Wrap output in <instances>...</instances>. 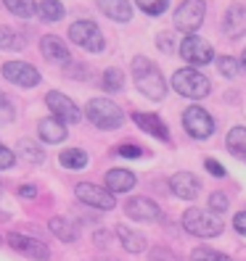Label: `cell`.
<instances>
[{"mask_svg": "<svg viewBox=\"0 0 246 261\" xmlns=\"http://www.w3.org/2000/svg\"><path fill=\"white\" fill-rule=\"evenodd\" d=\"M167 6H170V0H138V8L146 11L148 16H159L167 11Z\"/></svg>", "mask_w": 246, "mask_h": 261, "instance_id": "cell-31", "label": "cell"}, {"mask_svg": "<svg viewBox=\"0 0 246 261\" xmlns=\"http://www.w3.org/2000/svg\"><path fill=\"white\" fill-rule=\"evenodd\" d=\"M122 85H125V74H122L117 66H111V69L103 71V90L117 93V90H122Z\"/></svg>", "mask_w": 246, "mask_h": 261, "instance_id": "cell-29", "label": "cell"}, {"mask_svg": "<svg viewBox=\"0 0 246 261\" xmlns=\"http://www.w3.org/2000/svg\"><path fill=\"white\" fill-rule=\"evenodd\" d=\"M204 13H207L204 0H186V3L175 11V27L186 35H193L196 29L204 24Z\"/></svg>", "mask_w": 246, "mask_h": 261, "instance_id": "cell-6", "label": "cell"}, {"mask_svg": "<svg viewBox=\"0 0 246 261\" xmlns=\"http://www.w3.org/2000/svg\"><path fill=\"white\" fill-rule=\"evenodd\" d=\"M180 56L188 61V64H196V66H204V64H212L214 61V50L207 40H202L198 35H188L186 40L180 42Z\"/></svg>", "mask_w": 246, "mask_h": 261, "instance_id": "cell-9", "label": "cell"}, {"mask_svg": "<svg viewBox=\"0 0 246 261\" xmlns=\"http://www.w3.org/2000/svg\"><path fill=\"white\" fill-rule=\"evenodd\" d=\"M13 119H16V109L6 98V93H0V124H11Z\"/></svg>", "mask_w": 246, "mask_h": 261, "instance_id": "cell-32", "label": "cell"}, {"mask_svg": "<svg viewBox=\"0 0 246 261\" xmlns=\"http://www.w3.org/2000/svg\"><path fill=\"white\" fill-rule=\"evenodd\" d=\"M69 37H72V42H77L80 48H85V50H90V53H101L103 45H106L98 24H96V21H87V19L74 21V24L69 27Z\"/></svg>", "mask_w": 246, "mask_h": 261, "instance_id": "cell-5", "label": "cell"}, {"mask_svg": "<svg viewBox=\"0 0 246 261\" xmlns=\"http://www.w3.org/2000/svg\"><path fill=\"white\" fill-rule=\"evenodd\" d=\"M48 227H51V232L58 238V240H64V243H74L77 238V227L66 219V217H53L51 222H48Z\"/></svg>", "mask_w": 246, "mask_h": 261, "instance_id": "cell-22", "label": "cell"}, {"mask_svg": "<svg viewBox=\"0 0 246 261\" xmlns=\"http://www.w3.org/2000/svg\"><path fill=\"white\" fill-rule=\"evenodd\" d=\"M183 227H186V232H191L196 238H217V235H222V219L212 208L209 211L188 208L186 214H183Z\"/></svg>", "mask_w": 246, "mask_h": 261, "instance_id": "cell-2", "label": "cell"}, {"mask_svg": "<svg viewBox=\"0 0 246 261\" xmlns=\"http://www.w3.org/2000/svg\"><path fill=\"white\" fill-rule=\"evenodd\" d=\"M117 238H119L122 248L127 253H143L146 251V238L141 232H135V229L125 227V224H117Z\"/></svg>", "mask_w": 246, "mask_h": 261, "instance_id": "cell-21", "label": "cell"}, {"mask_svg": "<svg viewBox=\"0 0 246 261\" xmlns=\"http://www.w3.org/2000/svg\"><path fill=\"white\" fill-rule=\"evenodd\" d=\"M233 227L238 229V232L246 238V211H241V214H236V219H233Z\"/></svg>", "mask_w": 246, "mask_h": 261, "instance_id": "cell-38", "label": "cell"}, {"mask_svg": "<svg viewBox=\"0 0 246 261\" xmlns=\"http://www.w3.org/2000/svg\"><path fill=\"white\" fill-rule=\"evenodd\" d=\"M19 195L21 198H37V188L35 185H21L19 188Z\"/></svg>", "mask_w": 246, "mask_h": 261, "instance_id": "cell-39", "label": "cell"}, {"mask_svg": "<svg viewBox=\"0 0 246 261\" xmlns=\"http://www.w3.org/2000/svg\"><path fill=\"white\" fill-rule=\"evenodd\" d=\"M119 156H125V159H141L143 156V148L141 145H132V143H125V145H119L117 148Z\"/></svg>", "mask_w": 246, "mask_h": 261, "instance_id": "cell-35", "label": "cell"}, {"mask_svg": "<svg viewBox=\"0 0 246 261\" xmlns=\"http://www.w3.org/2000/svg\"><path fill=\"white\" fill-rule=\"evenodd\" d=\"M37 16L45 24H56V21L64 19V6H61L58 0H40L37 3Z\"/></svg>", "mask_w": 246, "mask_h": 261, "instance_id": "cell-23", "label": "cell"}, {"mask_svg": "<svg viewBox=\"0 0 246 261\" xmlns=\"http://www.w3.org/2000/svg\"><path fill=\"white\" fill-rule=\"evenodd\" d=\"M13 164H16V153L0 143V169H11Z\"/></svg>", "mask_w": 246, "mask_h": 261, "instance_id": "cell-36", "label": "cell"}, {"mask_svg": "<svg viewBox=\"0 0 246 261\" xmlns=\"http://www.w3.org/2000/svg\"><path fill=\"white\" fill-rule=\"evenodd\" d=\"M191 258H193V261H233L230 256L217 253V251H212V248H196Z\"/></svg>", "mask_w": 246, "mask_h": 261, "instance_id": "cell-33", "label": "cell"}, {"mask_svg": "<svg viewBox=\"0 0 246 261\" xmlns=\"http://www.w3.org/2000/svg\"><path fill=\"white\" fill-rule=\"evenodd\" d=\"M217 71H220L222 76H228V80H233V76L241 71V61L230 58V56H220V58H217Z\"/></svg>", "mask_w": 246, "mask_h": 261, "instance_id": "cell-30", "label": "cell"}, {"mask_svg": "<svg viewBox=\"0 0 246 261\" xmlns=\"http://www.w3.org/2000/svg\"><path fill=\"white\" fill-rule=\"evenodd\" d=\"M159 48L164 53H170L172 50V42H170V35H159Z\"/></svg>", "mask_w": 246, "mask_h": 261, "instance_id": "cell-40", "label": "cell"}, {"mask_svg": "<svg viewBox=\"0 0 246 261\" xmlns=\"http://www.w3.org/2000/svg\"><path fill=\"white\" fill-rule=\"evenodd\" d=\"M8 245H11L16 253L27 256V258H35V261H48V258H51V248H48L42 240L27 238V235H21V232H11V235H8Z\"/></svg>", "mask_w": 246, "mask_h": 261, "instance_id": "cell-10", "label": "cell"}, {"mask_svg": "<svg viewBox=\"0 0 246 261\" xmlns=\"http://www.w3.org/2000/svg\"><path fill=\"white\" fill-rule=\"evenodd\" d=\"M106 188L111 193H130L135 188V174L130 169H109L106 172Z\"/></svg>", "mask_w": 246, "mask_h": 261, "instance_id": "cell-19", "label": "cell"}, {"mask_svg": "<svg viewBox=\"0 0 246 261\" xmlns=\"http://www.w3.org/2000/svg\"><path fill=\"white\" fill-rule=\"evenodd\" d=\"M0 243H3V238H0Z\"/></svg>", "mask_w": 246, "mask_h": 261, "instance_id": "cell-43", "label": "cell"}, {"mask_svg": "<svg viewBox=\"0 0 246 261\" xmlns=\"http://www.w3.org/2000/svg\"><path fill=\"white\" fill-rule=\"evenodd\" d=\"M40 50H42V56L48 61H53V64H69V61H72L66 42L61 37H56V35H45L40 40Z\"/></svg>", "mask_w": 246, "mask_h": 261, "instance_id": "cell-16", "label": "cell"}, {"mask_svg": "<svg viewBox=\"0 0 246 261\" xmlns=\"http://www.w3.org/2000/svg\"><path fill=\"white\" fill-rule=\"evenodd\" d=\"M132 80L138 85V90L151 98V100H162L167 95V85H164V76L162 71L151 64L146 56H135L132 58Z\"/></svg>", "mask_w": 246, "mask_h": 261, "instance_id": "cell-1", "label": "cell"}, {"mask_svg": "<svg viewBox=\"0 0 246 261\" xmlns=\"http://www.w3.org/2000/svg\"><path fill=\"white\" fill-rule=\"evenodd\" d=\"M0 219H3V222H6V219H8V214H0Z\"/></svg>", "mask_w": 246, "mask_h": 261, "instance_id": "cell-42", "label": "cell"}, {"mask_svg": "<svg viewBox=\"0 0 246 261\" xmlns=\"http://www.w3.org/2000/svg\"><path fill=\"white\" fill-rule=\"evenodd\" d=\"M96 3L111 21H130L132 19V6L127 0H96Z\"/></svg>", "mask_w": 246, "mask_h": 261, "instance_id": "cell-20", "label": "cell"}, {"mask_svg": "<svg viewBox=\"0 0 246 261\" xmlns=\"http://www.w3.org/2000/svg\"><path fill=\"white\" fill-rule=\"evenodd\" d=\"M132 121H135V124L141 127L143 132H148V135H153V137H159V140H170V129H167V124H164L159 116L135 111V114H132Z\"/></svg>", "mask_w": 246, "mask_h": 261, "instance_id": "cell-18", "label": "cell"}, {"mask_svg": "<svg viewBox=\"0 0 246 261\" xmlns=\"http://www.w3.org/2000/svg\"><path fill=\"white\" fill-rule=\"evenodd\" d=\"M58 161H61V166H64V169L77 172V169H85L87 166V153L82 148H66V150H61Z\"/></svg>", "mask_w": 246, "mask_h": 261, "instance_id": "cell-25", "label": "cell"}, {"mask_svg": "<svg viewBox=\"0 0 246 261\" xmlns=\"http://www.w3.org/2000/svg\"><path fill=\"white\" fill-rule=\"evenodd\" d=\"M74 195L80 198L85 206H93V208H101V211H111L117 206L114 193L109 188L103 190V188L93 185V182H80V185L74 188Z\"/></svg>", "mask_w": 246, "mask_h": 261, "instance_id": "cell-8", "label": "cell"}, {"mask_svg": "<svg viewBox=\"0 0 246 261\" xmlns=\"http://www.w3.org/2000/svg\"><path fill=\"white\" fill-rule=\"evenodd\" d=\"M3 3H6V8L13 13V16H19V19H29V16L37 13L35 0H3Z\"/></svg>", "mask_w": 246, "mask_h": 261, "instance_id": "cell-27", "label": "cell"}, {"mask_svg": "<svg viewBox=\"0 0 246 261\" xmlns=\"http://www.w3.org/2000/svg\"><path fill=\"white\" fill-rule=\"evenodd\" d=\"M125 214L130 219H135V222H159L162 219L159 206L153 203L151 198H143V195L130 198V201L125 203Z\"/></svg>", "mask_w": 246, "mask_h": 261, "instance_id": "cell-13", "label": "cell"}, {"mask_svg": "<svg viewBox=\"0 0 246 261\" xmlns=\"http://www.w3.org/2000/svg\"><path fill=\"white\" fill-rule=\"evenodd\" d=\"M172 87H175V93H180V95H186V98H193V100H198V98H207L209 95V90H212V85H209V80L202 74V71H196V69H177L175 74H172Z\"/></svg>", "mask_w": 246, "mask_h": 261, "instance_id": "cell-3", "label": "cell"}, {"mask_svg": "<svg viewBox=\"0 0 246 261\" xmlns=\"http://www.w3.org/2000/svg\"><path fill=\"white\" fill-rule=\"evenodd\" d=\"M222 32L230 40H238L246 35V6H230L225 19H222Z\"/></svg>", "mask_w": 246, "mask_h": 261, "instance_id": "cell-15", "label": "cell"}, {"mask_svg": "<svg viewBox=\"0 0 246 261\" xmlns=\"http://www.w3.org/2000/svg\"><path fill=\"white\" fill-rule=\"evenodd\" d=\"M209 208H212V211H217V214L228 211V195H222V193H212V195H209Z\"/></svg>", "mask_w": 246, "mask_h": 261, "instance_id": "cell-34", "label": "cell"}, {"mask_svg": "<svg viewBox=\"0 0 246 261\" xmlns=\"http://www.w3.org/2000/svg\"><path fill=\"white\" fill-rule=\"evenodd\" d=\"M228 150L233 153L236 159H246V127H233L225 137Z\"/></svg>", "mask_w": 246, "mask_h": 261, "instance_id": "cell-24", "label": "cell"}, {"mask_svg": "<svg viewBox=\"0 0 246 261\" xmlns=\"http://www.w3.org/2000/svg\"><path fill=\"white\" fill-rule=\"evenodd\" d=\"M241 69L246 71V50H243V56H241Z\"/></svg>", "mask_w": 246, "mask_h": 261, "instance_id": "cell-41", "label": "cell"}, {"mask_svg": "<svg viewBox=\"0 0 246 261\" xmlns=\"http://www.w3.org/2000/svg\"><path fill=\"white\" fill-rule=\"evenodd\" d=\"M45 103H48V109L53 111V116L61 119L64 124H80L82 114H80V109L74 106V100L66 98L64 93H58V90H51V93L45 95Z\"/></svg>", "mask_w": 246, "mask_h": 261, "instance_id": "cell-11", "label": "cell"}, {"mask_svg": "<svg viewBox=\"0 0 246 261\" xmlns=\"http://www.w3.org/2000/svg\"><path fill=\"white\" fill-rule=\"evenodd\" d=\"M183 127H186V132L191 137H196V140H207L214 132V119L202 109V106H191V109H186V114H183Z\"/></svg>", "mask_w": 246, "mask_h": 261, "instance_id": "cell-7", "label": "cell"}, {"mask_svg": "<svg viewBox=\"0 0 246 261\" xmlns=\"http://www.w3.org/2000/svg\"><path fill=\"white\" fill-rule=\"evenodd\" d=\"M37 135H40V140L42 143H48V145H56V143H64L66 140V127H64V121L51 116V119H40L37 121Z\"/></svg>", "mask_w": 246, "mask_h": 261, "instance_id": "cell-17", "label": "cell"}, {"mask_svg": "<svg viewBox=\"0 0 246 261\" xmlns=\"http://www.w3.org/2000/svg\"><path fill=\"white\" fill-rule=\"evenodd\" d=\"M16 156H21L29 164H42L45 161V150L35 140H27V137H24V140L16 143Z\"/></svg>", "mask_w": 246, "mask_h": 261, "instance_id": "cell-26", "label": "cell"}, {"mask_svg": "<svg viewBox=\"0 0 246 261\" xmlns=\"http://www.w3.org/2000/svg\"><path fill=\"white\" fill-rule=\"evenodd\" d=\"M87 119L93 121L98 129H119L125 114L117 103H111L109 98H93L87 103Z\"/></svg>", "mask_w": 246, "mask_h": 261, "instance_id": "cell-4", "label": "cell"}, {"mask_svg": "<svg viewBox=\"0 0 246 261\" xmlns=\"http://www.w3.org/2000/svg\"><path fill=\"white\" fill-rule=\"evenodd\" d=\"M204 166H207V172H209V174H214V177H225V166H222L220 161L207 159V161H204Z\"/></svg>", "mask_w": 246, "mask_h": 261, "instance_id": "cell-37", "label": "cell"}, {"mask_svg": "<svg viewBox=\"0 0 246 261\" xmlns=\"http://www.w3.org/2000/svg\"><path fill=\"white\" fill-rule=\"evenodd\" d=\"M3 76L8 82L19 85V87H35V85H40V71L35 66L24 64V61H8V64H3Z\"/></svg>", "mask_w": 246, "mask_h": 261, "instance_id": "cell-12", "label": "cell"}, {"mask_svg": "<svg viewBox=\"0 0 246 261\" xmlns=\"http://www.w3.org/2000/svg\"><path fill=\"white\" fill-rule=\"evenodd\" d=\"M24 37L19 32H13L11 27H0V50H21Z\"/></svg>", "mask_w": 246, "mask_h": 261, "instance_id": "cell-28", "label": "cell"}, {"mask_svg": "<svg viewBox=\"0 0 246 261\" xmlns=\"http://www.w3.org/2000/svg\"><path fill=\"white\" fill-rule=\"evenodd\" d=\"M170 188L177 198H183V201H193V198H198V193H202V182H198L196 174H191V172H177L170 179Z\"/></svg>", "mask_w": 246, "mask_h": 261, "instance_id": "cell-14", "label": "cell"}]
</instances>
